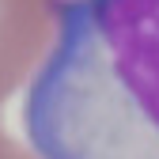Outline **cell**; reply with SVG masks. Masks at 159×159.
<instances>
[{"label": "cell", "instance_id": "cell-1", "mask_svg": "<svg viewBox=\"0 0 159 159\" xmlns=\"http://www.w3.org/2000/svg\"><path fill=\"white\" fill-rule=\"evenodd\" d=\"M57 38L27 84L42 159H159V0H53Z\"/></svg>", "mask_w": 159, "mask_h": 159}, {"label": "cell", "instance_id": "cell-2", "mask_svg": "<svg viewBox=\"0 0 159 159\" xmlns=\"http://www.w3.org/2000/svg\"><path fill=\"white\" fill-rule=\"evenodd\" d=\"M57 38L53 0H0V110L38 72Z\"/></svg>", "mask_w": 159, "mask_h": 159}, {"label": "cell", "instance_id": "cell-3", "mask_svg": "<svg viewBox=\"0 0 159 159\" xmlns=\"http://www.w3.org/2000/svg\"><path fill=\"white\" fill-rule=\"evenodd\" d=\"M0 159H42L34 148H23L19 140H11V136L4 133V117H0Z\"/></svg>", "mask_w": 159, "mask_h": 159}]
</instances>
